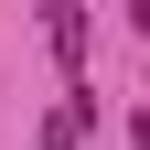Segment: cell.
I'll return each mask as SVG.
<instances>
[{
	"label": "cell",
	"mask_w": 150,
	"mask_h": 150,
	"mask_svg": "<svg viewBox=\"0 0 150 150\" xmlns=\"http://www.w3.org/2000/svg\"><path fill=\"white\" fill-rule=\"evenodd\" d=\"M86 118H97V97H64V107L43 118V150H75V139H86Z\"/></svg>",
	"instance_id": "6da1fadb"
},
{
	"label": "cell",
	"mask_w": 150,
	"mask_h": 150,
	"mask_svg": "<svg viewBox=\"0 0 150 150\" xmlns=\"http://www.w3.org/2000/svg\"><path fill=\"white\" fill-rule=\"evenodd\" d=\"M129 150H150V107H139V118H129Z\"/></svg>",
	"instance_id": "7a4b0ae2"
}]
</instances>
